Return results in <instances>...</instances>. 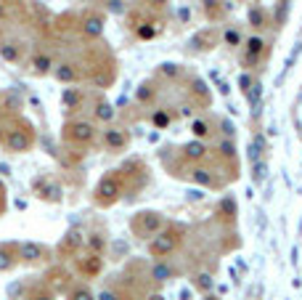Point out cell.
<instances>
[{
	"instance_id": "f546056e",
	"label": "cell",
	"mask_w": 302,
	"mask_h": 300,
	"mask_svg": "<svg viewBox=\"0 0 302 300\" xmlns=\"http://www.w3.org/2000/svg\"><path fill=\"white\" fill-rule=\"evenodd\" d=\"M154 98H157V85H154V80H143L141 85L135 88V104L138 106H151Z\"/></svg>"
},
{
	"instance_id": "d6986e66",
	"label": "cell",
	"mask_w": 302,
	"mask_h": 300,
	"mask_svg": "<svg viewBox=\"0 0 302 300\" xmlns=\"http://www.w3.org/2000/svg\"><path fill=\"white\" fill-rule=\"evenodd\" d=\"M188 181H193L196 186H201V189H215V186H220L218 183V173L212 170V167H207L204 162L201 165H193L191 167V173L185 175Z\"/></svg>"
},
{
	"instance_id": "e575fe53",
	"label": "cell",
	"mask_w": 302,
	"mask_h": 300,
	"mask_svg": "<svg viewBox=\"0 0 302 300\" xmlns=\"http://www.w3.org/2000/svg\"><path fill=\"white\" fill-rule=\"evenodd\" d=\"M246 24H249L252 29H262V27H268V13H265V8H260V5L249 8V13H246Z\"/></svg>"
},
{
	"instance_id": "f35d334b",
	"label": "cell",
	"mask_w": 302,
	"mask_h": 300,
	"mask_svg": "<svg viewBox=\"0 0 302 300\" xmlns=\"http://www.w3.org/2000/svg\"><path fill=\"white\" fill-rule=\"evenodd\" d=\"M286 16H289V0H278V5H276V16H273V27H284V21Z\"/></svg>"
},
{
	"instance_id": "d6a6232c",
	"label": "cell",
	"mask_w": 302,
	"mask_h": 300,
	"mask_svg": "<svg viewBox=\"0 0 302 300\" xmlns=\"http://www.w3.org/2000/svg\"><path fill=\"white\" fill-rule=\"evenodd\" d=\"M191 284H193V290L196 292H201V295H210V290H212V274L210 271H196L193 274V279H191Z\"/></svg>"
},
{
	"instance_id": "7bdbcfd3",
	"label": "cell",
	"mask_w": 302,
	"mask_h": 300,
	"mask_svg": "<svg viewBox=\"0 0 302 300\" xmlns=\"http://www.w3.org/2000/svg\"><path fill=\"white\" fill-rule=\"evenodd\" d=\"M96 300H122V295H120V290L106 287V290H101L98 295H96Z\"/></svg>"
},
{
	"instance_id": "680465c9",
	"label": "cell",
	"mask_w": 302,
	"mask_h": 300,
	"mask_svg": "<svg viewBox=\"0 0 302 300\" xmlns=\"http://www.w3.org/2000/svg\"><path fill=\"white\" fill-rule=\"evenodd\" d=\"M3 3H5V0H3Z\"/></svg>"
},
{
	"instance_id": "9a60e30c",
	"label": "cell",
	"mask_w": 302,
	"mask_h": 300,
	"mask_svg": "<svg viewBox=\"0 0 302 300\" xmlns=\"http://www.w3.org/2000/svg\"><path fill=\"white\" fill-rule=\"evenodd\" d=\"M45 258H48V247H43L40 242H19V263L37 266Z\"/></svg>"
},
{
	"instance_id": "836d02e7",
	"label": "cell",
	"mask_w": 302,
	"mask_h": 300,
	"mask_svg": "<svg viewBox=\"0 0 302 300\" xmlns=\"http://www.w3.org/2000/svg\"><path fill=\"white\" fill-rule=\"evenodd\" d=\"M218 210H220V215H226V221L228 223H236V215H239V207H236V199L231 197V194H226L220 199V205H218Z\"/></svg>"
},
{
	"instance_id": "ba28073f",
	"label": "cell",
	"mask_w": 302,
	"mask_h": 300,
	"mask_svg": "<svg viewBox=\"0 0 302 300\" xmlns=\"http://www.w3.org/2000/svg\"><path fill=\"white\" fill-rule=\"evenodd\" d=\"M178 154H181L183 162H188L191 167L193 165H201L207 162V159L212 157V149L207 146V141H199V138H191V141L181 144V149H178Z\"/></svg>"
},
{
	"instance_id": "83f0119b",
	"label": "cell",
	"mask_w": 302,
	"mask_h": 300,
	"mask_svg": "<svg viewBox=\"0 0 302 300\" xmlns=\"http://www.w3.org/2000/svg\"><path fill=\"white\" fill-rule=\"evenodd\" d=\"M154 77L157 80H167V82H175L183 77V67L175 64V61H162V64H157V69H154Z\"/></svg>"
},
{
	"instance_id": "8d00e7d4",
	"label": "cell",
	"mask_w": 302,
	"mask_h": 300,
	"mask_svg": "<svg viewBox=\"0 0 302 300\" xmlns=\"http://www.w3.org/2000/svg\"><path fill=\"white\" fill-rule=\"evenodd\" d=\"M24 300H56V290H51L48 284H35Z\"/></svg>"
},
{
	"instance_id": "7a4b0ae2",
	"label": "cell",
	"mask_w": 302,
	"mask_h": 300,
	"mask_svg": "<svg viewBox=\"0 0 302 300\" xmlns=\"http://www.w3.org/2000/svg\"><path fill=\"white\" fill-rule=\"evenodd\" d=\"M96 138L98 128L88 117H69L61 125V141H64L66 149H88V146L96 144Z\"/></svg>"
},
{
	"instance_id": "8992f818",
	"label": "cell",
	"mask_w": 302,
	"mask_h": 300,
	"mask_svg": "<svg viewBox=\"0 0 302 300\" xmlns=\"http://www.w3.org/2000/svg\"><path fill=\"white\" fill-rule=\"evenodd\" d=\"M127 21H130V29L135 32L138 40H154L157 35H162V19L157 16V11L149 8V5L133 11Z\"/></svg>"
},
{
	"instance_id": "1f68e13d",
	"label": "cell",
	"mask_w": 302,
	"mask_h": 300,
	"mask_svg": "<svg viewBox=\"0 0 302 300\" xmlns=\"http://www.w3.org/2000/svg\"><path fill=\"white\" fill-rule=\"evenodd\" d=\"M85 247H88V252H96V255H106L109 242H106V236L101 231H90L88 236H85Z\"/></svg>"
},
{
	"instance_id": "ac0fdd59",
	"label": "cell",
	"mask_w": 302,
	"mask_h": 300,
	"mask_svg": "<svg viewBox=\"0 0 302 300\" xmlns=\"http://www.w3.org/2000/svg\"><path fill=\"white\" fill-rule=\"evenodd\" d=\"M82 247H85V234L80 231V228H69V231L61 236V242H59V255L74 258Z\"/></svg>"
},
{
	"instance_id": "4316f807",
	"label": "cell",
	"mask_w": 302,
	"mask_h": 300,
	"mask_svg": "<svg viewBox=\"0 0 302 300\" xmlns=\"http://www.w3.org/2000/svg\"><path fill=\"white\" fill-rule=\"evenodd\" d=\"M199 3H201L204 16L210 19V21H220L231 11V3H226V0H199Z\"/></svg>"
},
{
	"instance_id": "7dc6e473",
	"label": "cell",
	"mask_w": 302,
	"mask_h": 300,
	"mask_svg": "<svg viewBox=\"0 0 302 300\" xmlns=\"http://www.w3.org/2000/svg\"><path fill=\"white\" fill-rule=\"evenodd\" d=\"M146 3H149L151 11H162V8H167V5H170V0H146Z\"/></svg>"
},
{
	"instance_id": "60d3db41",
	"label": "cell",
	"mask_w": 302,
	"mask_h": 300,
	"mask_svg": "<svg viewBox=\"0 0 302 300\" xmlns=\"http://www.w3.org/2000/svg\"><path fill=\"white\" fill-rule=\"evenodd\" d=\"M265 175H268V165H265V159H260V162H254V165H252V181L257 183V186H260L262 181H265Z\"/></svg>"
},
{
	"instance_id": "f1b7e54d",
	"label": "cell",
	"mask_w": 302,
	"mask_h": 300,
	"mask_svg": "<svg viewBox=\"0 0 302 300\" xmlns=\"http://www.w3.org/2000/svg\"><path fill=\"white\" fill-rule=\"evenodd\" d=\"M149 122H151V128H157V130H167L173 125V112H170L167 106H154L149 112Z\"/></svg>"
},
{
	"instance_id": "cb8c5ba5",
	"label": "cell",
	"mask_w": 302,
	"mask_h": 300,
	"mask_svg": "<svg viewBox=\"0 0 302 300\" xmlns=\"http://www.w3.org/2000/svg\"><path fill=\"white\" fill-rule=\"evenodd\" d=\"M61 106L72 114V112H80L85 106V90L77 88V85H66L64 93H61Z\"/></svg>"
},
{
	"instance_id": "5b68a950",
	"label": "cell",
	"mask_w": 302,
	"mask_h": 300,
	"mask_svg": "<svg viewBox=\"0 0 302 300\" xmlns=\"http://www.w3.org/2000/svg\"><path fill=\"white\" fill-rule=\"evenodd\" d=\"M167 223L170 221L165 218V213H159V210H138L133 218H130V231H133V236H138V239L149 242L167 226Z\"/></svg>"
},
{
	"instance_id": "44dd1931",
	"label": "cell",
	"mask_w": 302,
	"mask_h": 300,
	"mask_svg": "<svg viewBox=\"0 0 302 300\" xmlns=\"http://www.w3.org/2000/svg\"><path fill=\"white\" fill-rule=\"evenodd\" d=\"M90 114H93V122H104V125H112L114 122V117H117V109H114V104L109 101V98H104V96H98L96 101H93V109H90Z\"/></svg>"
},
{
	"instance_id": "ee69618b",
	"label": "cell",
	"mask_w": 302,
	"mask_h": 300,
	"mask_svg": "<svg viewBox=\"0 0 302 300\" xmlns=\"http://www.w3.org/2000/svg\"><path fill=\"white\" fill-rule=\"evenodd\" d=\"M218 130H223V133H226V138H234V122L231 120H218Z\"/></svg>"
},
{
	"instance_id": "277c9868",
	"label": "cell",
	"mask_w": 302,
	"mask_h": 300,
	"mask_svg": "<svg viewBox=\"0 0 302 300\" xmlns=\"http://www.w3.org/2000/svg\"><path fill=\"white\" fill-rule=\"evenodd\" d=\"M183 236H185V226H181V223H167L154 239L146 242V252H149L154 260H167L170 255H175V252L181 250Z\"/></svg>"
},
{
	"instance_id": "7402d4cb",
	"label": "cell",
	"mask_w": 302,
	"mask_h": 300,
	"mask_svg": "<svg viewBox=\"0 0 302 300\" xmlns=\"http://www.w3.org/2000/svg\"><path fill=\"white\" fill-rule=\"evenodd\" d=\"M191 45L196 51H212L215 45H220V29H215V27L199 29V32L191 37Z\"/></svg>"
},
{
	"instance_id": "6da1fadb",
	"label": "cell",
	"mask_w": 302,
	"mask_h": 300,
	"mask_svg": "<svg viewBox=\"0 0 302 300\" xmlns=\"http://www.w3.org/2000/svg\"><path fill=\"white\" fill-rule=\"evenodd\" d=\"M127 194V186H125V178H122V170H106L101 175V181L96 183L93 189V205L106 210V207H114L117 202H122V197Z\"/></svg>"
},
{
	"instance_id": "e0dca14e",
	"label": "cell",
	"mask_w": 302,
	"mask_h": 300,
	"mask_svg": "<svg viewBox=\"0 0 302 300\" xmlns=\"http://www.w3.org/2000/svg\"><path fill=\"white\" fill-rule=\"evenodd\" d=\"M188 98L196 106H210L212 104L210 85H207L204 77H199V75H191V77H188Z\"/></svg>"
},
{
	"instance_id": "11a10c76",
	"label": "cell",
	"mask_w": 302,
	"mask_h": 300,
	"mask_svg": "<svg viewBox=\"0 0 302 300\" xmlns=\"http://www.w3.org/2000/svg\"><path fill=\"white\" fill-rule=\"evenodd\" d=\"M3 141H5V125L0 122V146H3Z\"/></svg>"
},
{
	"instance_id": "9f6ffc18",
	"label": "cell",
	"mask_w": 302,
	"mask_h": 300,
	"mask_svg": "<svg viewBox=\"0 0 302 300\" xmlns=\"http://www.w3.org/2000/svg\"><path fill=\"white\" fill-rule=\"evenodd\" d=\"M201 300H218V298H215L212 292H210V295H204V298H201Z\"/></svg>"
},
{
	"instance_id": "8fae6325",
	"label": "cell",
	"mask_w": 302,
	"mask_h": 300,
	"mask_svg": "<svg viewBox=\"0 0 302 300\" xmlns=\"http://www.w3.org/2000/svg\"><path fill=\"white\" fill-rule=\"evenodd\" d=\"M101 144H104L106 151L117 154V151H125L130 146V133L125 128H117V125H109L106 130H101Z\"/></svg>"
},
{
	"instance_id": "f907efd6",
	"label": "cell",
	"mask_w": 302,
	"mask_h": 300,
	"mask_svg": "<svg viewBox=\"0 0 302 300\" xmlns=\"http://www.w3.org/2000/svg\"><path fill=\"white\" fill-rule=\"evenodd\" d=\"M218 88H220V93H223V96H228V93H231V88H228V82H226V80H220V82H218Z\"/></svg>"
},
{
	"instance_id": "bcb514c9",
	"label": "cell",
	"mask_w": 302,
	"mask_h": 300,
	"mask_svg": "<svg viewBox=\"0 0 302 300\" xmlns=\"http://www.w3.org/2000/svg\"><path fill=\"white\" fill-rule=\"evenodd\" d=\"M5 210H8V197H5V186H3V181H0V215Z\"/></svg>"
},
{
	"instance_id": "4fadbf2b",
	"label": "cell",
	"mask_w": 302,
	"mask_h": 300,
	"mask_svg": "<svg viewBox=\"0 0 302 300\" xmlns=\"http://www.w3.org/2000/svg\"><path fill=\"white\" fill-rule=\"evenodd\" d=\"M104 27H106V16H104V13L85 11L82 16H80V32L88 37V40H101Z\"/></svg>"
},
{
	"instance_id": "2e32d148",
	"label": "cell",
	"mask_w": 302,
	"mask_h": 300,
	"mask_svg": "<svg viewBox=\"0 0 302 300\" xmlns=\"http://www.w3.org/2000/svg\"><path fill=\"white\" fill-rule=\"evenodd\" d=\"M191 136L199 138V141H210V138L218 133V120L212 114H199V117L191 120Z\"/></svg>"
},
{
	"instance_id": "30bf717a",
	"label": "cell",
	"mask_w": 302,
	"mask_h": 300,
	"mask_svg": "<svg viewBox=\"0 0 302 300\" xmlns=\"http://www.w3.org/2000/svg\"><path fill=\"white\" fill-rule=\"evenodd\" d=\"M32 194L37 199H43V202H53V205H59L61 199H64V186H61L59 181H53V178H35L32 181Z\"/></svg>"
},
{
	"instance_id": "c3c4849f",
	"label": "cell",
	"mask_w": 302,
	"mask_h": 300,
	"mask_svg": "<svg viewBox=\"0 0 302 300\" xmlns=\"http://www.w3.org/2000/svg\"><path fill=\"white\" fill-rule=\"evenodd\" d=\"M8 19H11V8H8V3H0V24H5Z\"/></svg>"
},
{
	"instance_id": "f6af8a7d",
	"label": "cell",
	"mask_w": 302,
	"mask_h": 300,
	"mask_svg": "<svg viewBox=\"0 0 302 300\" xmlns=\"http://www.w3.org/2000/svg\"><path fill=\"white\" fill-rule=\"evenodd\" d=\"M106 8L112 13H125V0H106Z\"/></svg>"
},
{
	"instance_id": "816d5d0a",
	"label": "cell",
	"mask_w": 302,
	"mask_h": 300,
	"mask_svg": "<svg viewBox=\"0 0 302 300\" xmlns=\"http://www.w3.org/2000/svg\"><path fill=\"white\" fill-rule=\"evenodd\" d=\"M146 300H165V295H162V292H149Z\"/></svg>"
},
{
	"instance_id": "52a82bcc",
	"label": "cell",
	"mask_w": 302,
	"mask_h": 300,
	"mask_svg": "<svg viewBox=\"0 0 302 300\" xmlns=\"http://www.w3.org/2000/svg\"><path fill=\"white\" fill-rule=\"evenodd\" d=\"M262 59H268V40L262 35H249L244 37V51L239 56V64L244 67V72H249L260 64Z\"/></svg>"
},
{
	"instance_id": "db71d44e",
	"label": "cell",
	"mask_w": 302,
	"mask_h": 300,
	"mask_svg": "<svg viewBox=\"0 0 302 300\" xmlns=\"http://www.w3.org/2000/svg\"><path fill=\"white\" fill-rule=\"evenodd\" d=\"M297 260H300V250H297V247H294V250H292V263H294V266H297Z\"/></svg>"
},
{
	"instance_id": "d4e9b609",
	"label": "cell",
	"mask_w": 302,
	"mask_h": 300,
	"mask_svg": "<svg viewBox=\"0 0 302 300\" xmlns=\"http://www.w3.org/2000/svg\"><path fill=\"white\" fill-rule=\"evenodd\" d=\"M19 266V242H3L0 244V271H13Z\"/></svg>"
},
{
	"instance_id": "ab89813d",
	"label": "cell",
	"mask_w": 302,
	"mask_h": 300,
	"mask_svg": "<svg viewBox=\"0 0 302 300\" xmlns=\"http://www.w3.org/2000/svg\"><path fill=\"white\" fill-rule=\"evenodd\" d=\"M254 80H257V77H254L252 72H242V75H239V80H236V85H239V90L246 96V93H249V88L254 85Z\"/></svg>"
},
{
	"instance_id": "681fc988",
	"label": "cell",
	"mask_w": 302,
	"mask_h": 300,
	"mask_svg": "<svg viewBox=\"0 0 302 300\" xmlns=\"http://www.w3.org/2000/svg\"><path fill=\"white\" fill-rule=\"evenodd\" d=\"M300 51H302V45L297 43V45H294V51H292V56H289V59H286V69H289V67L294 64V61H297V56H300Z\"/></svg>"
},
{
	"instance_id": "ffe728a7",
	"label": "cell",
	"mask_w": 302,
	"mask_h": 300,
	"mask_svg": "<svg viewBox=\"0 0 302 300\" xmlns=\"http://www.w3.org/2000/svg\"><path fill=\"white\" fill-rule=\"evenodd\" d=\"M215 157H218V162H223V167H226V162H228L231 170H236L239 167V151H236L234 138H220L218 146H215Z\"/></svg>"
},
{
	"instance_id": "484cf974",
	"label": "cell",
	"mask_w": 302,
	"mask_h": 300,
	"mask_svg": "<svg viewBox=\"0 0 302 300\" xmlns=\"http://www.w3.org/2000/svg\"><path fill=\"white\" fill-rule=\"evenodd\" d=\"M175 276V268L170 260H154L151 263V271H149V282L151 284H165Z\"/></svg>"
},
{
	"instance_id": "6f0895ef",
	"label": "cell",
	"mask_w": 302,
	"mask_h": 300,
	"mask_svg": "<svg viewBox=\"0 0 302 300\" xmlns=\"http://www.w3.org/2000/svg\"><path fill=\"white\" fill-rule=\"evenodd\" d=\"M0 40H3V35H0Z\"/></svg>"
},
{
	"instance_id": "9c48e42d",
	"label": "cell",
	"mask_w": 302,
	"mask_h": 300,
	"mask_svg": "<svg viewBox=\"0 0 302 300\" xmlns=\"http://www.w3.org/2000/svg\"><path fill=\"white\" fill-rule=\"evenodd\" d=\"M53 80L61 82V85H77V82L85 80V69L82 64H77V61L66 59V61H56V67H53Z\"/></svg>"
},
{
	"instance_id": "603a6c76",
	"label": "cell",
	"mask_w": 302,
	"mask_h": 300,
	"mask_svg": "<svg viewBox=\"0 0 302 300\" xmlns=\"http://www.w3.org/2000/svg\"><path fill=\"white\" fill-rule=\"evenodd\" d=\"M0 59H3L5 64H21V61H24V45L19 40L3 37V40H0Z\"/></svg>"
},
{
	"instance_id": "d590c367",
	"label": "cell",
	"mask_w": 302,
	"mask_h": 300,
	"mask_svg": "<svg viewBox=\"0 0 302 300\" xmlns=\"http://www.w3.org/2000/svg\"><path fill=\"white\" fill-rule=\"evenodd\" d=\"M66 300H96V292L88 284H74L66 290Z\"/></svg>"
},
{
	"instance_id": "7c38bea8",
	"label": "cell",
	"mask_w": 302,
	"mask_h": 300,
	"mask_svg": "<svg viewBox=\"0 0 302 300\" xmlns=\"http://www.w3.org/2000/svg\"><path fill=\"white\" fill-rule=\"evenodd\" d=\"M74 271L82 276V279H96L104 271V255H96V252H85V255H74Z\"/></svg>"
},
{
	"instance_id": "b9f144b4",
	"label": "cell",
	"mask_w": 302,
	"mask_h": 300,
	"mask_svg": "<svg viewBox=\"0 0 302 300\" xmlns=\"http://www.w3.org/2000/svg\"><path fill=\"white\" fill-rule=\"evenodd\" d=\"M193 109H196V104H193L191 98H188V101H183V104H178V106H175V114H173V117L185 120V117H191V114H193Z\"/></svg>"
},
{
	"instance_id": "74e56055",
	"label": "cell",
	"mask_w": 302,
	"mask_h": 300,
	"mask_svg": "<svg viewBox=\"0 0 302 300\" xmlns=\"http://www.w3.org/2000/svg\"><path fill=\"white\" fill-rule=\"evenodd\" d=\"M244 98L249 101L252 114H257V109H260V98H262V82H260V80H254V85L249 88V93H246Z\"/></svg>"
},
{
	"instance_id": "3957f363",
	"label": "cell",
	"mask_w": 302,
	"mask_h": 300,
	"mask_svg": "<svg viewBox=\"0 0 302 300\" xmlns=\"http://www.w3.org/2000/svg\"><path fill=\"white\" fill-rule=\"evenodd\" d=\"M37 144V130L27 117H13L11 125H5V141L3 149L11 154H27Z\"/></svg>"
},
{
	"instance_id": "4dcf8cb0",
	"label": "cell",
	"mask_w": 302,
	"mask_h": 300,
	"mask_svg": "<svg viewBox=\"0 0 302 300\" xmlns=\"http://www.w3.org/2000/svg\"><path fill=\"white\" fill-rule=\"evenodd\" d=\"M220 45H226V48H239V45H244V32L239 27H223L220 29Z\"/></svg>"
},
{
	"instance_id": "5bb4252c",
	"label": "cell",
	"mask_w": 302,
	"mask_h": 300,
	"mask_svg": "<svg viewBox=\"0 0 302 300\" xmlns=\"http://www.w3.org/2000/svg\"><path fill=\"white\" fill-rule=\"evenodd\" d=\"M53 67H56V56H53L51 51H35L32 56L27 59V69L35 75V77H45V75H51Z\"/></svg>"
},
{
	"instance_id": "f5cc1de1",
	"label": "cell",
	"mask_w": 302,
	"mask_h": 300,
	"mask_svg": "<svg viewBox=\"0 0 302 300\" xmlns=\"http://www.w3.org/2000/svg\"><path fill=\"white\" fill-rule=\"evenodd\" d=\"M178 19H183V21H188V8H181V11H178Z\"/></svg>"
}]
</instances>
